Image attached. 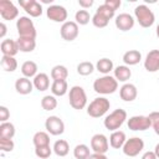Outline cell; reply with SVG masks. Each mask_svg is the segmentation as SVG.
Masks as SVG:
<instances>
[{"label":"cell","instance_id":"6da1fadb","mask_svg":"<svg viewBox=\"0 0 159 159\" xmlns=\"http://www.w3.org/2000/svg\"><path fill=\"white\" fill-rule=\"evenodd\" d=\"M93 89L98 94H112L118 89V81L111 75H104L94 80Z\"/></svg>","mask_w":159,"mask_h":159},{"label":"cell","instance_id":"7a4b0ae2","mask_svg":"<svg viewBox=\"0 0 159 159\" xmlns=\"http://www.w3.org/2000/svg\"><path fill=\"white\" fill-rule=\"evenodd\" d=\"M111 108V102L106 97H97L87 106V114L92 118L103 117Z\"/></svg>","mask_w":159,"mask_h":159},{"label":"cell","instance_id":"3957f363","mask_svg":"<svg viewBox=\"0 0 159 159\" xmlns=\"http://www.w3.org/2000/svg\"><path fill=\"white\" fill-rule=\"evenodd\" d=\"M125 120H127V112L122 108H117L113 112H111L108 116H106L103 124L106 129L114 132V130H118Z\"/></svg>","mask_w":159,"mask_h":159},{"label":"cell","instance_id":"277c9868","mask_svg":"<svg viewBox=\"0 0 159 159\" xmlns=\"http://www.w3.org/2000/svg\"><path fill=\"white\" fill-rule=\"evenodd\" d=\"M134 17L138 21V24L142 27H144V29H148V27L153 26V24L155 21L154 12L145 4H140V5L135 6V9H134Z\"/></svg>","mask_w":159,"mask_h":159},{"label":"cell","instance_id":"5b68a950","mask_svg":"<svg viewBox=\"0 0 159 159\" xmlns=\"http://www.w3.org/2000/svg\"><path fill=\"white\" fill-rule=\"evenodd\" d=\"M68 101L70 106L73 109L81 111L87 106V94L83 87L81 86H72L68 92Z\"/></svg>","mask_w":159,"mask_h":159},{"label":"cell","instance_id":"8992f818","mask_svg":"<svg viewBox=\"0 0 159 159\" xmlns=\"http://www.w3.org/2000/svg\"><path fill=\"white\" fill-rule=\"evenodd\" d=\"M16 30L19 37L36 39V27L34 25V21L29 16H20L16 20Z\"/></svg>","mask_w":159,"mask_h":159},{"label":"cell","instance_id":"52a82bcc","mask_svg":"<svg viewBox=\"0 0 159 159\" xmlns=\"http://www.w3.org/2000/svg\"><path fill=\"white\" fill-rule=\"evenodd\" d=\"M143 149H144V140L139 137H132L125 140V143L122 148V152L124 155L133 158V157L139 155V153Z\"/></svg>","mask_w":159,"mask_h":159},{"label":"cell","instance_id":"ba28073f","mask_svg":"<svg viewBox=\"0 0 159 159\" xmlns=\"http://www.w3.org/2000/svg\"><path fill=\"white\" fill-rule=\"evenodd\" d=\"M127 125L130 130L144 132L152 127V123H150V119L148 116H132L128 119Z\"/></svg>","mask_w":159,"mask_h":159},{"label":"cell","instance_id":"9c48e42d","mask_svg":"<svg viewBox=\"0 0 159 159\" xmlns=\"http://www.w3.org/2000/svg\"><path fill=\"white\" fill-rule=\"evenodd\" d=\"M46 16L53 21V22H66L68 12L66 10V7H63L62 5H56L52 4L46 9Z\"/></svg>","mask_w":159,"mask_h":159},{"label":"cell","instance_id":"30bf717a","mask_svg":"<svg viewBox=\"0 0 159 159\" xmlns=\"http://www.w3.org/2000/svg\"><path fill=\"white\" fill-rule=\"evenodd\" d=\"M46 132L51 135H61L65 132V123L57 116H50L46 118L45 122Z\"/></svg>","mask_w":159,"mask_h":159},{"label":"cell","instance_id":"8fae6325","mask_svg":"<svg viewBox=\"0 0 159 159\" xmlns=\"http://www.w3.org/2000/svg\"><path fill=\"white\" fill-rule=\"evenodd\" d=\"M91 149L93 150V153L106 154L109 150V140H108V138L102 133L94 134L91 138Z\"/></svg>","mask_w":159,"mask_h":159},{"label":"cell","instance_id":"7c38bea8","mask_svg":"<svg viewBox=\"0 0 159 159\" xmlns=\"http://www.w3.org/2000/svg\"><path fill=\"white\" fill-rule=\"evenodd\" d=\"M80 34V29L78 25L75 21H66L62 24L61 29H60V35L65 41H73L78 37Z\"/></svg>","mask_w":159,"mask_h":159},{"label":"cell","instance_id":"4fadbf2b","mask_svg":"<svg viewBox=\"0 0 159 159\" xmlns=\"http://www.w3.org/2000/svg\"><path fill=\"white\" fill-rule=\"evenodd\" d=\"M0 15L4 20L11 21L19 16V10L10 0H0ZM19 19V17H17Z\"/></svg>","mask_w":159,"mask_h":159},{"label":"cell","instance_id":"5bb4252c","mask_svg":"<svg viewBox=\"0 0 159 159\" xmlns=\"http://www.w3.org/2000/svg\"><path fill=\"white\" fill-rule=\"evenodd\" d=\"M19 5L31 17H39L42 15V5L36 0H19Z\"/></svg>","mask_w":159,"mask_h":159},{"label":"cell","instance_id":"9a60e30c","mask_svg":"<svg viewBox=\"0 0 159 159\" xmlns=\"http://www.w3.org/2000/svg\"><path fill=\"white\" fill-rule=\"evenodd\" d=\"M114 24H116V27L118 30L125 32V31H129V30H132L134 27L135 19L130 14H128V12H122V14L116 16Z\"/></svg>","mask_w":159,"mask_h":159},{"label":"cell","instance_id":"2e32d148","mask_svg":"<svg viewBox=\"0 0 159 159\" xmlns=\"http://www.w3.org/2000/svg\"><path fill=\"white\" fill-rule=\"evenodd\" d=\"M144 68L152 73L159 70V50H152L147 53L144 60Z\"/></svg>","mask_w":159,"mask_h":159},{"label":"cell","instance_id":"e0dca14e","mask_svg":"<svg viewBox=\"0 0 159 159\" xmlns=\"http://www.w3.org/2000/svg\"><path fill=\"white\" fill-rule=\"evenodd\" d=\"M138 96V89L133 83H124L119 88V97L124 102H133Z\"/></svg>","mask_w":159,"mask_h":159},{"label":"cell","instance_id":"ac0fdd59","mask_svg":"<svg viewBox=\"0 0 159 159\" xmlns=\"http://www.w3.org/2000/svg\"><path fill=\"white\" fill-rule=\"evenodd\" d=\"M0 51H1L2 56H12V57H15V55L19 52V46H17L16 40L4 39L1 41V45H0Z\"/></svg>","mask_w":159,"mask_h":159},{"label":"cell","instance_id":"d6986e66","mask_svg":"<svg viewBox=\"0 0 159 159\" xmlns=\"http://www.w3.org/2000/svg\"><path fill=\"white\" fill-rule=\"evenodd\" d=\"M34 83L32 81H30V78H26V77H20L15 81V89L17 93L20 94H30L34 89Z\"/></svg>","mask_w":159,"mask_h":159},{"label":"cell","instance_id":"ffe728a7","mask_svg":"<svg viewBox=\"0 0 159 159\" xmlns=\"http://www.w3.org/2000/svg\"><path fill=\"white\" fill-rule=\"evenodd\" d=\"M113 77L118 82L127 83V81L132 77V71H130L129 66H127V65H119V66L114 67V70H113Z\"/></svg>","mask_w":159,"mask_h":159},{"label":"cell","instance_id":"44dd1931","mask_svg":"<svg viewBox=\"0 0 159 159\" xmlns=\"http://www.w3.org/2000/svg\"><path fill=\"white\" fill-rule=\"evenodd\" d=\"M127 140V135L123 130H114L109 135V145L113 149H122Z\"/></svg>","mask_w":159,"mask_h":159},{"label":"cell","instance_id":"7402d4cb","mask_svg":"<svg viewBox=\"0 0 159 159\" xmlns=\"http://www.w3.org/2000/svg\"><path fill=\"white\" fill-rule=\"evenodd\" d=\"M32 83H34V87L39 92H45V91H47L50 88V77L46 73L40 72L34 77Z\"/></svg>","mask_w":159,"mask_h":159},{"label":"cell","instance_id":"603a6c76","mask_svg":"<svg viewBox=\"0 0 159 159\" xmlns=\"http://www.w3.org/2000/svg\"><path fill=\"white\" fill-rule=\"evenodd\" d=\"M17 46H19V51L20 52H32L36 47V39H29V37H19L16 40Z\"/></svg>","mask_w":159,"mask_h":159},{"label":"cell","instance_id":"cb8c5ba5","mask_svg":"<svg viewBox=\"0 0 159 159\" xmlns=\"http://www.w3.org/2000/svg\"><path fill=\"white\" fill-rule=\"evenodd\" d=\"M123 62L127 66H135L140 62L142 60V53L138 50H129L127 52H124L123 55Z\"/></svg>","mask_w":159,"mask_h":159},{"label":"cell","instance_id":"d4e9b609","mask_svg":"<svg viewBox=\"0 0 159 159\" xmlns=\"http://www.w3.org/2000/svg\"><path fill=\"white\" fill-rule=\"evenodd\" d=\"M96 70L102 73L103 76L104 75H109L111 71L114 70V65H113V61L107 58V57H103V58H99L97 62H96Z\"/></svg>","mask_w":159,"mask_h":159},{"label":"cell","instance_id":"484cf974","mask_svg":"<svg viewBox=\"0 0 159 159\" xmlns=\"http://www.w3.org/2000/svg\"><path fill=\"white\" fill-rule=\"evenodd\" d=\"M37 70H39L37 63L34 61H25L21 65L22 77H26V78H34L37 75Z\"/></svg>","mask_w":159,"mask_h":159},{"label":"cell","instance_id":"4316f807","mask_svg":"<svg viewBox=\"0 0 159 159\" xmlns=\"http://www.w3.org/2000/svg\"><path fill=\"white\" fill-rule=\"evenodd\" d=\"M68 91V84L66 80H61V81H53L51 84V93L55 97H62L67 93Z\"/></svg>","mask_w":159,"mask_h":159},{"label":"cell","instance_id":"83f0119b","mask_svg":"<svg viewBox=\"0 0 159 159\" xmlns=\"http://www.w3.org/2000/svg\"><path fill=\"white\" fill-rule=\"evenodd\" d=\"M52 150L57 157H66L70 152V144L65 139H58L53 143Z\"/></svg>","mask_w":159,"mask_h":159},{"label":"cell","instance_id":"f1b7e54d","mask_svg":"<svg viewBox=\"0 0 159 159\" xmlns=\"http://www.w3.org/2000/svg\"><path fill=\"white\" fill-rule=\"evenodd\" d=\"M68 77V70L63 65H56L51 70V78L53 81H61L66 80Z\"/></svg>","mask_w":159,"mask_h":159},{"label":"cell","instance_id":"f546056e","mask_svg":"<svg viewBox=\"0 0 159 159\" xmlns=\"http://www.w3.org/2000/svg\"><path fill=\"white\" fill-rule=\"evenodd\" d=\"M0 65L5 72H14L17 68V61L12 56H2L0 60Z\"/></svg>","mask_w":159,"mask_h":159},{"label":"cell","instance_id":"4dcf8cb0","mask_svg":"<svg viewBox=\"0 0 159 159\" xmlns=\"http://www.w3.org/2000/svg\"><path fill=\"white\" fill-rule=\"evenodd\" d=\"M15 125L11 122H4L0 124V138L5 139H12L15 135Z\"/></svg>","mask_w":159,"mask_h":159},{"label":"cell","instance_id":"1f68e13d","mask_svg":"<svg viewBox=\"0 0 159 159\" xmlns=\"http://www.w3.org/2000/svg\"><path fill=\"white\" fill-rule=\"evenodd\" d=\"M32 143L36 147H45L50 145V134L47 132H36L32 137Z\"/></svg>","mask_w":159,"mask_h":159},{"label":"cell","instance_id":"d6a6232c","mask_svg":"<svg viewBox=\"0 0 159 159\" xmlns=\"http://www.w3.org/2000/svg\"><path fill=\"white\" fill-rule=\"evenodd\" d=\"M91 154V149L86 144H77L73 149V157L76 159H88Z\"/></svg>","mask_w":159,"mask_h":159},{"label":"cell","instance_id":"836d02e7","mask_svg":"<svg viewBox=\"0 0 159 159\" xmlns=\"http://www.w3.org/2000/svg\"><path fill=\"white\" fill-rule=\"evenodd\" d=\"M77 73L81 76H89L96 70V66L89 61H82L77 65Z\"/></svg>","mask_w":159,"mask_h":159},{"label":"cell","instance_id":"e575fe53","mask_svg":"<svg viewBox=\"0 0 159 159\" xmlns=\"http://www.w3.org/2000/svg\"><path fill=\"white\" fill-rule=\"evenodd\" d=\"M41 107L42 109L45 111H53L56 109L57 107V99L53 94H47V96H43L42 99H41Z\"/></svg>","mask_w":159,"mask_h":159},{"label":"cell","instance_id":"d590c367","mask_svg":"<svg viewBox=\"0 0 159 159\" xmlns=\"http://www.w3.org/2000/svg\"><path fill=\"white\" fill-rule=\"evenodd\" d=\"M89 20H92L89 12L84 9H81V10H77L76 14H75V22L77 25H87L89 22Z\"/></svg>","mask_w":159,"mask_h":159},{"label":"cell","instance_id":"8d00e7d4","mask_svg":"<svg viewBox=\"0 0 159 159\" xmlns=\"http://www.w3.org/2000/svg\"><path fill=\"white\" fill-rule=\"evenodd\" d=\"M52 148L50 145H45V147H36L35 148V155L39 159H47L50 158V155L52 154Z\"/></svg>","mask_w":159,"mask_h":159},{"label":"cell","instance_id":"74e56055","mask_svg":"<svg viewBox=\"0 0 159 159\" xmlns=\"http://www.w3.org/2000/svg\"><path fill=\"white\" fill-rule=\"evenodd\" d=\"M96 12H97V14H99V15H102V16H104V17H107L108 20L113 19V17H114V15H116V11H114V10H112L109 6H107L104 2L97 7Z\"/></svg>","mask_w":159,"mask_h":159},{"label":"cell","instance_id":"f35d334b","mask_svg":"<svg viewBox=\"0 0 159 159\" xmlns=\"http://www.w3.org/2000/svg\"><path fill=\"white\" fill-rule=\"evenodd\" d=\"M91 21H92L93 26H94V27H98V29H103V27H106V26L109 24V20H108L107 17H104V16L97 14V12L92 16V20H91Z\"/></svg>","mask_w":159,"mask_h":159},{"label":"cell","instance_id":"ab89813d","mask_svg":"<svg viewBox=\"0 0 159 159\" xmlns=\"http://www.w3.org/2000/svg\"><path fill=\"white\" fill-rule=\"evenodd\" d=\"M15 148V143L12 139H5L0 138V150L1 153H10Z\"/></svg>","mask_w":159,"mask_h":159},{"label":"cell","instance_id":"60d3db41","mask_svg":"<svg viewBox=\"0 0 159 159\" xmlns=\"http://www.w3.org/2000/svg\"><path fill=\"white\" fill-rule=\"evenodd\" d=\"M148 117H149V119H150L152 128L154 129L155 134L159 135V112H150Z\"/></svg>","mask_w":159,"mask_h":159},{"label":"cell","instance_id":"b9f144b4","mask_svg":"<svg viewBox=\"0 0 159 159\" xmlns=\"http://www.w3.org/2000/svg\"><path fill=\"white\" fill-rule=\"evenodd\" d=\"M10 118V111L7 109V107L5 106H0V122H7V119Z\"/></svg>","mask_w":159,"mask_h":159},{"label":"cell","instance_id":"7bdbcfd3","mask_svg":"<svg viewBox=\"0 0 159 159\" xmlns=\"http://www.w3.org/2000/svg\"><path fill=\"white\" fill-rule=\"evenodd\" d=\"M104 4L107 5V6H109L112 10H118L119 7H120V5H122V1L120 0H106L104 1Z\"/></svg>","mask_w":159,"mask_h":159},{"label":"cell","instance_id":"ee69618b","mask_svg":"<svg viewBox=\"0 0 159 159\" xmlns=\"http://www.w3.org/2000/svg\"><path fill=\"white\" fill-rule=\"evenodd\" d=\"M78 5H80L82 9L87 10V9H89V7L93 5V0H78Z\"/></svg>","mask_w":159,"mask_h":159},{"label":"cell","instance_id":"f6af8a7d","mask_svg":"<svg viewBox=\"0 0 159 159\" xmlns=\"http://www.w3.org/2000/svg\"><path fill=\"white\" fill-rule=\"evenodd\" d=\"M140 159H158V158H157L154 150H153V152H152V150H148V152H145V153L142 155Z\"/></svg>","mask_w":159,"mask_h":159},{"label":"cell","instance_id":"bcb514c9","mask_svg":"<svg viewBox=\"0 0 159 159\" xmlns=\"http://www.w3.org/2000/svg\"><path fill=\"white\" fill-rule=\"evenodd\" d=\"M88 159H108L106 154H99V153H92Z\"/></svg>","mask_w":159,"mask_h":159},{"label":"cell","instance_id":"7dc6e473","mask_svg":"<svg viewBox=\"0 0 159 159\" xmlns=\"http://www.w3.org/2000/svg\"><path fill=\"white\" fill-rule=\"evenodd\" d=\"M6 32H7V27H6V25L4 22H1L0 24V37L4 39L5 35H6Z\"/></svg>","mask_w":159,"mask_h":159},{"label":"cell","instance_id":"c3c4849f","mask_svg":"<svg viewBox=\"0 0 159 159\" xmlns=\"http://www.w3.org/2000/svg\"><path fill=\"white\" fill-rule=\"evenodd\" d=\"M154 153H155V155H157V158L159 159V143L155 145V148H154Z\"/></svg>","mask_w":159,"mask_h":159},{"label":"cell","instance_id":"681fc988","mask_svg":"<svg viewBox=\"0 0 159 159\" xmlns=\"http://www.w3.org/2000/svg\"><path fill=\"white\" fill-rule=\"evenodd\" d=\"M155 32H157V36L159 37V24H158V26H157V31H155Z\"/></svg>","mask_w":159,"mask_h":159},{"label":"cell","instance_id":"f907efd6","mask_svg":"<svg viewBox=\"0 0 159 159\" xmlns=\"http://www.w3.org/2000/svg\"><path fill=\"white\" fill-rule=\"evenodd\" d=\"M37 159H39V158H37Z\"/></svg>","mask_w":159,"mask_h":159}]
</instances>
